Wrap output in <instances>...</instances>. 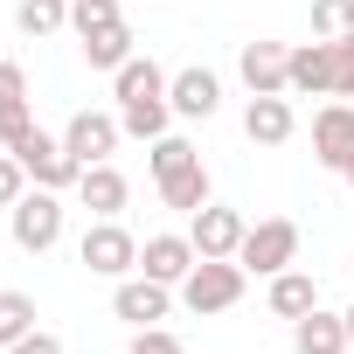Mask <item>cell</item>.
Here are the masks:
<instances>
[{
  "label": "cell",
  "instance_id": "1",
  "mask_svg": "<svg viewBox=\"0 0 354 354\" xmlns=\"http://www.w3.org/2000/svg\"><path fill=\"white\" fill-rule=\"evenodd\" d=\"M118 125L132 132V139H167V118H174V104H167V70L153 63V56H132L118 77Z\"/></svg>",
  "mask_w": 354,
  "mask_h": 354
},
{
  "label": "cell",
  "instance_id": "2",
  "mask_svg": "<svg viewBox=\"0 0 354 354\" xmlns=\"http://www.w3.org/2000/svg\"><path fill=\"white\" fill-rule=\"evenodd\" d=\"M70 28H77L91 70H111V77H118V70L132 63V28H125V15H118V0H70Z\"/></svg>",
  "mask_w": 354,
  "mask_h": 354
},
{
  "label": "cell",
  "instance_id": "3",
  "mask_svg": "<svg viewBox=\"0 0 354 354\" xmlns=\"http://www.w3.org/2000/svg\"><path fill=\"white\" fill-rule=\"evenodd\" d=\"M153 181H160V202L167 209H181V216H195L202 202H209V167H202V153L188 146V139H153Z\"/></svg>",
  "mask_w": 354,
  "mask_h": 354
},
{
  "label": "cell",
  "instance_id": "4",
  "mask_svg": "<svg viewBox=\"0 0 354 354\" xmlns=\"http://www.w3.org/2000/svg\"><path fill=\"white\" fill-rule=\"evenodd\" d=\"M243 285H250V271L236 257H195V271L181 278V306L195 319H209V313H230L243 299Z\"/></svg>",
  "mask_w": 354,
  "mask_h": 354
},
{
  "label": "cell",
  "instance_id": "5",
  "mask_svg": "<svg viewBox=\"0 0 354 354\" xmlns=\"http://www.w3.org/2000/svg\"><path fill=\"white\" fill-rule=\"evenodd\" d=\"M292 257H299V223H292V216H264V223H250V230H243L236 264H243L250 278H278Z\"/></svg>",
  "mask_w": 354,
  "mask_h": 354
},
{
  "label": "cell",
  "instance_id": "6",
  "mask_svg": "<svg viewBox=\"0 0 354 354\" xmlns=\"http://www.w3.org/2000/svg\"><path fill=\"white\" fill-rule=\"evenodd\" d=\"M8 230H15V243H21L28 257L56 250V236H63V202H56V188H35V195H21V202L8 209Z\"/></svg>",
  "mask_w": 354,
  "mask_h": 354
},
{
  "label": "cell",
  "instance_id": "7",
  "mask_svg": "<svg viewBox=\"0 0 354 354\" xmlns=\"http://www.w3.org/2000/svg\"><path fill=\"white\" fill-rule=\"evenodd\" d=\"M84 264H91L97 278H125V271H139V236H132L118 216H97V223L84 230Z\"/></svg>",
  "mask_w": 354,
  "mask_h": 354
},
{
  "label": "cell",
  "instance_id": "8",
  "mask_svg": "<svg viewBox=\"0 0 354 354\" xmlns=\"http://www.w3.org/2000/svg\"><path fill=\"white\" fill-rule=\"evenodd\" d=\"M15 160H21V174H28L35 188H77V181H84V167L70 160V146H63V139H49L42 125L15 146Z\"/></svg>",
  "mask_w": 354,
  "mask_h": 354
},
{
  "label": "cell",
  "instance_id": "9",
  "mask_svg": "<svg viewBox=\"0 0 354 354\" xmlns=\"http://www.w3.org/2000/svg\"><path fill=\"white\" fill-rule=\"evenodd\" d=\"M118 139H125V125H118L111 111H77V118L63 125V146H70V160H77V167L111 160V153H118Z\"/></svg>",
  "mask_w": 354,
  "mask_h": 354
},
{
  "label": "cell",
  "instance_id": "10",
  "mask_svg": "<svg viewBox=\"0 0 354 354\" xmlns=\"http://www.w3.org/2000/svg\"><path fill=\"white\" fill-rule=\"evenodd\" d=\"M236 70H243L250 97H285V84H292V49H285V42H243Z\"/></svg>",
  "mask_w": 354,
  "mask_h": 354
},
{
  "label": "cell",
  "instance_id": "11",
  "mask_svg": "<svg viewBox=\"0 0 354 354\" xmlns=\"http://www.w3.org/2000/svg\"><path fill=\"white\" fill-rule=\"evenodd\" d=\"M243 230H250V223H243L236 209L202 202V209H195V223H188V243H195L202 257H236V250H243Z\"/></svg>",
  "mask_w": 354,
  "mask_h": 354
},
{
  "label": "cell",
  "instance_id": "12",
  "mask_svg": "<svg viewBox=\"0 0 354 354\" xmlns=\"http://www.w3.org/2000/svg\"><path fill=\"white\" fill-rule=\"evenodd\" d=\"M313 160L333 167V174L354 160V104H326V111L313 118Z\"/></svg>",
  "mask_w": 354,
  "mask_h": 354
},
{
  "label": "cell",
  "instance_id": "13",
  "mask_svg": "<svg viewBox=\"0 0 354 354\" xmlns=\"http://www.w3.org/2000/svg\"><path fill=\"white\" fill-rule=\"evenodd\" d=\"M111 313L125 319V326H153V319H167V285L160 278H118V292H111Z\"/></svg>",
  "mask_w": 354,
  "mask_h": 354
},
{
  "label": "cell",
  "instance_id": "14",
  "mask_svg": "<svg viewBox=\"0 0 354 354\" xmlns=\"http://www.w3.org/2000/svg\"><path fill=\"white\" fill-rule=\"evenodd\" d=\"M195 257H202V250H195L188 236H146V243H139V271L160 278V285H181V278L195 271Z\"/></svg>",
  "mask_w": 354,
  "mask_h": 354
},
{
  "label": "cell",
  "instance_id": "15",
  "mask_svg": "<svg viewBox=\"0 0 354 354\" xmlns=\"http://www.w3.org/2000/svg\"><path fill=\"white\" fill-rule=\"evenodd\" d=\"M167 104H174V118H216V104H223V84H216V70H181L167 84Z\"/></svg>",
  "mask_w": 354,
  "mask_h": 354
},
{
  "label": "cell",
  "instance_id": "16",
  "mask_svg": "<svg viewBox=\"0 0 354 354\" xmlns=\"http://www.w3.org/2000/svg\"><path fill=\"white\" fill-rule=\"evenodd\" d=\"M285 91H299V97H333V42H299L292 49V84Z\"/></svg>",
  "mask_w": 354,
  "mask_h": 354
},
{
  "label": "cell",
  "instance_id": "17",
  "mask_svg": "<svg viewBox=\"0 0 354 354\" xmlns=\"http://www.w3.org/2000/svg\"><path fill=\"white\" fill-rule=\"evenodd\" d=\"M292 347H299V354H347V319L313 306L306 319H292Z\"/></svg>",
  "mask_w": 354,
  "mask_h": 354
},
{
  "label": "cell",
  "instance_id": "18",
  "mask_svg": "<svg viewBox=\"0 0 354 354\" xmlns=\"http://www.w3.org/2000/svg\"><path fill=\"white\" fill-rule=\"evenodd\" d=\"M77 195H84V209H91V216H118L132 188H125V174H118L111 160H97V167H84V181H77Z\"/></svg>",
  "mask_w": 354,
  "mask_h": 354
},
{
  "label": "cell",
  "instance_id": "19",
  "mask_svg": "<svg viewBox=\"0 0 354 354\" xmlns=\"http://www.w3.org/2000/svg\"><path fill=\"white\" fill-rule=\"evenodd\" d=\"M243 132H250L257 146H285V139L299 132V118H292V104H285V97H250V111H243Z\"/></svg>",
  "mask_w": 354,
  "mask_h": 354
},
{
  "label": "cell",
  "instance_id": "20",
  "mask_svg": "<svg viewBox=\"0 0 354 354\" xmlns=\"http://www.w3.org/2000/svg\"><path fill=\"white\" fill-rule=\"evenodd\" d=\"M313 306H319V285H313L306 271H292V264H285V271L271 278V313H278V319H306Z\"/></svg>",
  "mask_w": 354,
  "mask_h": 354
},
{
  "label": "cell",
  "instance_id": "21",
  "mask_svg": "<svg viewBox=\"0 0 354 354\" xmlns=\"http://www.w3.org/2000/svg\"><path fill=\"white\" fill-rule=\"evenodd\" d=\"M15 28L21 35H56V28H70V0H21V8H15Z\"/></svg>",
  "mask_w": 354,
  "mask_h": 354
},
{
  "label": "cell",
  "instance_id": "22",
  "mask_svg": "<svg viewBox=\"0 0 354 354\" xmlns=\"http://www.w3.org/2000/svg\"><path fill=\"white\" fill-rule=\"evenodd\" d=\"M21 333H35V299L28 292H0V347H15Z\"/></svg>",
  "mask_w": 354,
  "mask_h": 354
},
{
  "label": "cell",
  "instance_id": "23",
  "mask_svg": "<svg viewBox=\"0 0 354 354\" xmlns=\"http://www.w3.org/2000/svg\"><path fill=\"white\" fill-rule=\"evenodd\" d=\"M313 35H319V42L354 35V0H313Z\"/></svg>",
  "mask_w": 354,
  "mask_h": 354
},
{
  "label": "cell",
  "instance_id": "24",
  "mask_svg": "<svg viewBox=\"0 0 354 354\" xmlns=\"http://www.w3.org/2000/svg\"><path fill=\"white\" fill-rule=\"evenodd\" d=\"M28 132H35V111H28V97H21V104H0V153H15Z\"/></svg>",
  "mask_w": 354,
  "mask_h": 354
},
{
  "label": "cell",
  "instance_id": "25",
  "mask_svg": "<svg viewBox=\"0 0 354 354\" xmlns=\"http://www.w3.org/2000/svg\"><path fill=\"white\" fill-rule=\"evenodd\" d=\"M132 354H188L181 333H167V326H132Z\"/></svg>",
  "mask_w": 354,
  "mask_h": 354
},
{
  "label": "cell",
  "instance_id": "26",
  "mask_svg": "<svg viewBox=\"0 0 354 354\" xmlns=\"http://www.w3.org/2000/svg\"><path fill=\"white\" fill-rule=\"evenodd\" d=\"M28 195V174H21V160L15 153H0V209H15Z\"/></svg>",
  "mask_w": 354,
  "mask_h": 354
},
{
  "label": "cell",
  "instance_id": "27",
  "mask_svg": "<svg viewBox=\"0 0 354 354\" xmlns=\"http://www.w3.org/2000/svg\"><path fill=\"white\" fill-rule=\"evenodd\" d=\"M333 97H354V35L333 42Z\"/></svg>",
  "mask_w": 354,
  "mask_h": 354
},
{
  "label": "cell",
  "instance_id": "28",
  "mask_svg": "<svg viewBox=\"0 0 354 354\" xmlns=\"http://www.w3.org/2000/svg\"><path fill=\"white\" fill-rule=\"evenodd\" d=\"M28 97V77H21V63H0V104H21Z\"/></svg>",
  "mask_w": 354,
  "mask_h": 354
},
{
  "label": "cell",
  "instance_id": "29",
  "mask_svg": "<svg viewBox=\"0 0 354 354\" xmlns=\"http://www.w3.org/2000/svg\"><path fill=\"white\" fill-rule=\"evenodd\" d=\"M8 354H63V340H56V333H42V326H35V333H21V340H15V347H8Z\"/></svg>",
  "mask_w": 354,
  "mask_h": 354
},
{
  "label": "cell",
  "instance_id": "30",
  "mask_svg": "<svg viewBox=\"0 0 354 354\" xmlns=\"http://www.w3.org/2000/svg\"><path fill=\"white\" fill-rule=\"evenodd\" d=\"M340 319H347V347H354V306H347V313H340Z\"/></svg>",
  "mask_w": 354,
  "mask_h": 354
},
{
  "label": "cell",
  "instance_id": "31",
  "mask_svg": "<svg viewBox=\"0 0 354 354\" xmlns=\"http://www.w3.org/2000/svg\"><path fill=\"white\" fill-rule=\"evenodd\" d=\"M340 181H347V188H354V160H347V167H340Z\"/></svg>",
  "mask_w": 354,
  "mask_h": 354
}]
</instances>
